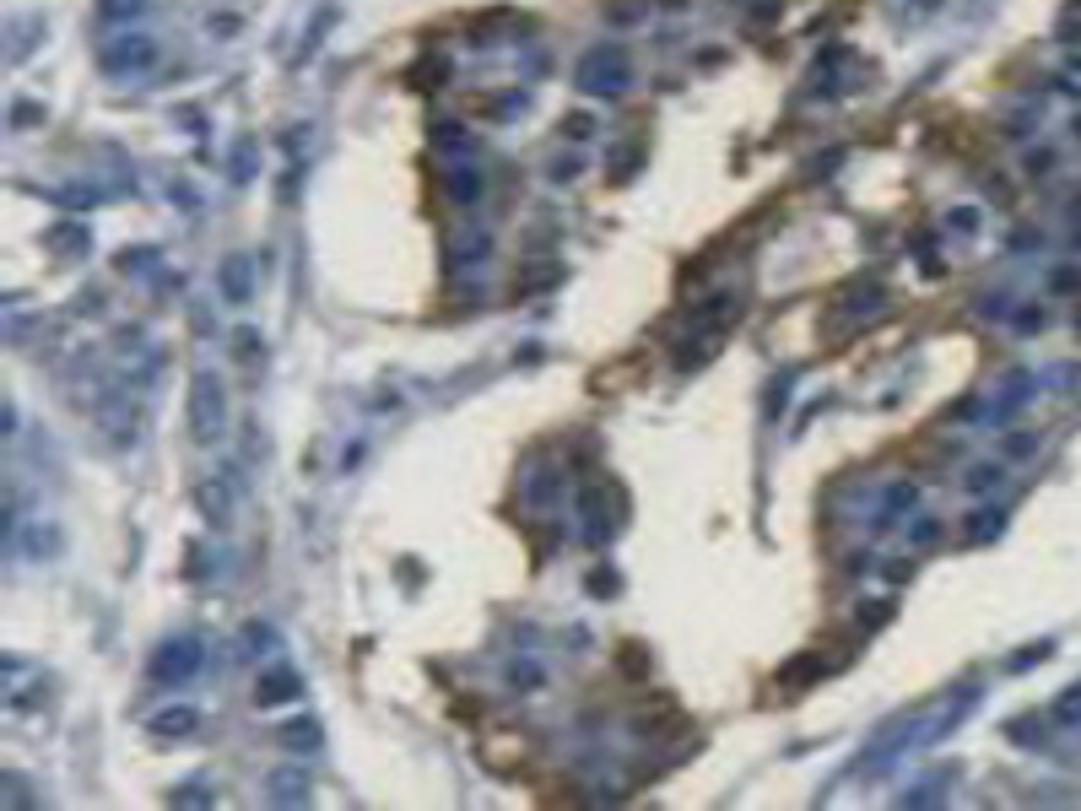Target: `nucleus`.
<instances>
[{"label": "nucleus", "mask_w": 1081, "mask_h": 811, "mask_svg": "<svg viewBox=\"0 0 1081 811\" xmlns=\"http://www.w3.org/2000/svg\"><path fill=\"white\" fill-rule=\"evenodd\" d=\"M736 319H741V298H736V292H714L709 303H698L692 319H687L682 347H676V368H698L703 357H714L719 341H725V330L736 325Z\"/></svg>", "instance_id": "nucleus-1"}, {"label": "nucleus", "mask_w": 1081, "mask_h": 811, "mask_svg": "<svg viewBox=\"0 0 1081 811\" xmlns=\"http://www.w3.org/2000/svg\"><path fill=\"white\" fill-rule=\"evenodd\" d=\"M584 92H595V98H617V92L633 87V65H627V49L622 44H606V49H590V55L579 60V76H573Z\"/></svg>", "instance_id": "nucleus-2"}, {"label": "nucleus", "mask_w": 1081, "mask_h": 811, "mask_svg": "<svg viewBox=\"0 0 1081 811\" xmlns=\"http://www.w3.org/2000/svg\"><path fill=\"white\" fill-rule=\"evenodd\" d=\"M222 422H228V395H222L217 374H195L190 379V433L200 444L222 438Z\"/></svg>", "instance_id": "nucleus-3"}, {"label": "nucleus", "mask_w": 1081, "mask_h": 811, "mask_svg": "<svg viewBox=\"0 0 1081 811\" xmlns=\"http://www.w3.org/2000/svg\"><path fill=\"white\" fill-rule=\"evenodd\" d=\"M200 660H206V649H200L195 638H168V644L152 655V676L163 687H184L200 671Z\"/></svg>", "instance_id": "nucleus-4"}, {"label": "nucleus", "mask_w": 1081, "mask_h": 811, "mask_svg": "<svg viewBox=\"0 0 1081 811\" xmlns=\"http://www.w3.org/2000/svg\"><path fill=\"white\" fill-rule=\"evenodd\" d=\"M579 520H584V541H590V547H600V541L617 530V520H611V509H606V482H590L579 493Z\"/></svg>", "instance_id": "nucleus-5"}, {"label": "nucleus", "mask_w": 1081, "mask_h": 811, "mask_svg": "<svg viewBox=\"0 0 1081 811\" xmlns=\"http://www.w3.org/2000/svg\"><path fill=\"white\" fill-rule=\"evenodd\" d=\"M157 60V44L146 33H130V38H114L109 49H103V65H109V71H146V65Z\"/></svg>", "instance_id": "nucleus-6"}, {"label": "nucleus", "mask_w": 1081, "mask_h": 811, "mask_svg": "<svg viewBox=\"0 0 1081 811\" xmlns=\"http://www.w3.org/2000/svg\"><path fill=\"white\" fill-rule=\"evenodd\" d=\"M298 693H303V676H298V671H287V666L265 671L260 682H255V703H260V709H276V703H292Z\"/></svg>", "instance_id": "nucleus-7"}, {"label": "nucleus", "mask_w": 1081, "mask_h": 811, "mask_svg": "<svg viewBox=\"0 0 1081 811\" xmlns=\"http://www.w3.org/2000/svg\"><path fill=\"white\" fill-rule=\"evenodd\" d=\"M1033 384H1038L1033 374H1011V379H1006V395L990 406V422H1011V417H1017V411L1033 401Z\"/></svg>", "instance_id": "nucleus-8"}, {"label": "nucleus", "mask_w": 1081, "mask_h": 811, "mask_svg": "<svg viewBox=\"0 0 1081 811\" xmlns=\"http://www.w3.org/2000/svg\"><path fill=\"white\" fill-rule=\"evenodd\" d=\"M200 730V714L190 709V703H179V709H163L152 720V736H163V741H184V736H195Z\"/></svg>", "instance_id": "nucleus-9"}, {"label": "nucleus", "mask_w": 1081, "mask_h": 811, "mask_svg": "<svg viewBox=\"0 0 1081 811\" xmlns=\"http://www.w3.org/2000/svg\"><path fill=\"white\" fill-rule=\"evenodd\" d=\"M557 493H563V476H557L552 465H536V471L525 476V503H552Z\"/></svg>", "instance_id": "nucleus-10"}, {"label": "nucleus", "mask_w": 1081, "mask_h": 811, "mask_svg": "<svg viewBox=\"0 0 1081 811\" xmlns=\"http://www.w3.org/2000/svg\"><path fill=\"white\" fill-rule=\"evenodd\" d=\"M914 498H919V487H914V482H898V487H892L887 503H882V514H876V530H892V525H898V514H903V509H914Z\"/></svg>", "instance_id": "nucleus-11"}, {"label": "nucleus", "mask_w": 1081, "mask_h": 811, "mask_svg": "<svg viewBox=\"0 0 1081 811\" xmlns=\"http://www.w3.org/2000/svg\"><path fill=\"white\" fill-rule=\"evenodd\" d=\"M444 190L455 195L460 206H471L476 195H482V174H476V168H449V174H444Z\"/></svg>", "instance_id": "nucleus-12"}, {"label": "nucleus", "mask_w": 1081, "mask_h": 811, "mask_svg": "<svg viewBox=\"0 0 1081 811\" xmlns=\"http://www.w3.org/2000/svg\"><path fill=\"white\" fill-rule=\"evenodd\" d=\"M271 795H276V801H309V779H303L298 768H276V774H271Z\"/></svg>", "instance_id": "nucleus-13"}, {"label": "nucleus", "mask_w": 1081, "mask_h": 811, "mask_svg": "<svg viewBox=\"0 0 1081 811\" xmlns=\"http://www.w3.org/2000/svg\"><path fill=\"white\" fill-rule=\"evenodd\" d=\"M222 292H228V303H249V260L222 265Z\"/></svg>", "instance_id": "nucleus-14"}, {"label": "nucleus", "mask_w": 1081, "mask_h": 811, "mask_svg": "<svg viewBox=\"0 0 1081 811\" xmlns=\"http://www.w3.org/2000/svg\"><path fill=\"white\" fill-rule=\"evenodd\" d=\"M282 741L292 752H319V725L314 720H292V725H282Z\"/></svg>", "instance_id": "nucleus-15"}, {"label": "nucleus", "mask_w": 1081, "mask_h": 811, "mask_svg": "<svg viewBox=\"0 0 1081 811\" xmlns=\"http://www.w3.org/2000/svg\"><path fill=\"white\" fill-rule=\"evenodd\" d=\"M49 244L55 249H92V233L82 228V222H55V228H49Z\"/></svg>", "instance_id": "nucleus-16"}, {"label": "nucleus", "mask_w": 1081, "mask_h": 811, "mask_svg": "<svg viewBox=\"0 0 1081 811\" xmlns=\"http://www.w3.org/2000/svg\"><path fill=\"white\" fill-rule=\"evenodd\" d=\"M1000 482H1006V471L984 460V465H973V471H968V482H963V487H968V493H979V498H984V493H995Z\"/></svg>", "instance_id": "nucleus-17"}, {"label": "nucleus", "mask_w": 1081, "mask_h": 811, "mask_svg": "<svg viewBox=\"0 0 1081 811\" xmlns=\"http://www.w3.org/2000/svg\"><path fill=\"white\" fill-rule=\"evenodd\" d=\"M946 784H952V774H930V784H919V790L903 795V806H930V801H941Z\"/></svg>", "instance_id": "nucleus-18"}, {"label": "nucleus", "mask_w": 1081, "mask_h": 811, "mask_svg": "<svg viewBox=\"0 0 1081 811\" xmlns=\"http://www.w3.org/2000/svg\"><path fill=\"white\" fill-rule=\"evenodd\" d=\"M1000 520H1006L1000 509H984V514H973V525H968V541H990V536H1000Z\"/></svg>", "instance_id": "nucleus-19"}, {"label": "nucleus", "mask_w": 1081, "mask_h": 811, "mask_svg": "<svg viewBox=\"0 0 1081 811\" xmlns=\"http://www.w3.org/2000/svg\"><path fill=\"white\" fill-rule=\"evenodd\" d=\"M1054 720H1065V725H1081V682H1076V687H1065V698L1054 703Z\"/></svg>", "instance_id": "nucleus-20"}, {"label": "nucleus", "mask_w": 1081, "mask_h": 811, "mask_svg": "<svg viewBox=\"0 0 1081 811\" xmlns=\"http://www.w3.org/2000/svg\"><path fill=\"white\" fill-rule=\"evenodd\" d=\"M509 682L514 687H541V666L536 660H519V666H509Z\"/></svg>", "instance_id": "nucleus-21"}, {"label": "nucleus", "mask_w": 1081, "mask_h": 811, "mask_svg": "<svg viewBox=\"0 0 1081 811\" xmlns=\"http://www.w3.org/2000/svg\"><path fill=\"white\" fill-rule=\"evenodd\" d=\"M563 130H568V141H590V136H595V119H590V114H568Z\"/></svg>", "instance_id": "nucleus-22"}, {"label": "nucleus", "mask_w": 1081, "mask_h": 811, "mask_svg": "<svg viewBox=\"0 0 1081 811\" xmlns=\"http://www.w3.org/2000/svg\"><path fill=\"white\" fill-rule=\"evenodd\" d=\"M141 6H146V0H103L98 11H103V17H109V22H119V17H136Z\"/></svg>", "instance_id": "nucleus-23"}, {"label": "nucleus", "mask_w": 1081, "mask_h": 811, "mask_svg": "<svg viewBox=\"0 0 1081 811\" xmlns=\"http://www.w3.org/2000/svg\"><path fill=\"white\" fill-rule=\"evenodd\" d=\"M249 157H255V141H244V146L233 152V179H238V184L249 179Z\"/></svg>", "instance_id": "nucleus-24"}, {"label": "nucleus", "mask_w": 1081, "mask_h": 811, "mask_svg": "<svg viewBox=\"0 0 1081 811\" xmlns=\"http://www.w3.org/2000/svg\"><path fill=\"white\" fill-rule=\"evenodd\" d=\"M952 228H957V233H979V211H973V206H957V211H952Z\"/></svg>", "instance_id": "nucleus-25"}, {"label": "nucleus", "mask_w": 1081, "mask_h": 811, "mask_svg": "<svg viewBox=\"0 0 1081 811\" xmlns=\"http://www.w3.org/2000/svg\"><path fill=\"white\" fill-rule=\"evenodd\" d=\"M1033 449H1038V438H1033V433H1017V438H1006V455H1017V460H1022V455H1033Z\"/></svg>", "instance_id": "nucleus-26"}, {"label": "nucleus", "mask_w": 1081, "mask_h": 811, "mask_svg": "<svg viewBox=\"0 0 1081 811\" xmlns=\"http://www.w3.org/2000/svg\"><path fill=\"white\" fill-rule=\"evenodd\" d=\"M233 341H238V347H233L238 357H255V352H260V336H255V330H238Z\"/></svg>", "instance_id": "nucleus-27"}, {"label": "nucleus", "mask_w": 1081, "mask_h": 811, "mask_svg": "<svg viewBox=\"0 0 1081 811\" xmlns=\"http://www.w3.org/2000/svg\"><path fill=\"white\" fill-rule=\"evenodd\" d=\"M936 530H941L936 520H919V525H914V547H925V541H936Z\"/></svg>", "instance_id": "nucleus-28"}, {"label": "nucleus", "mask_w": 1081, "mask_h": 811, "mask_svg": "<svg viewBox=\"0 0 1081 811\" xmlns=\"http://www.w3.org/2000/svg\"><path fill=\"white\" fill-rule=\"evenodd\" d=\"M573 174H579V163H573V157H568V163H563V157L552 163V179H573Z\"/></svg>", "instance_id": "nucleus-29"}, {"label": "nucleus", "mask_w": 1081, "mask_h": 811, "mask_svg": "<svg viewBox=\"0 0 1081 811\" xmlns=\"http://www.w3.org/2000/svg\"><path fill=\"white\" fill-rule=\"evenodd\" d=\"M590 590L606 595V590H617V579H611V574H590Z\"/></svg>", "instance_id": "nucleus-30"}, {"label": "nucleus", "mask_w": 1081, "mask_h": 811, "mask_svg": "<svg viewBox=\"0 0 1081 811\" xmlns=\"http://www.w3.org/2000/svg\"><path fill=\"white\" fill-rule=\"evenodd\" d=\"M206 795H211L206 784H190V790H179V795H173V801H206Z\"/></svg>", "instance_id": "nucleus-31"}, {"label": "nucleus", "mask_w": 1081, "mask_h": 811, "mask_svg": "<svg viewBox=\"0 0 1081 811\" xmlns=\"http://www.w3.org/2000/svg\"><path fill=\"white\" fill-rule=\"evenodd\" d=\"M1065 87L1081 92V60H1071V71H1065Z\"/></svg>", "instance_id": "nucleus-32"}]
</instances>
